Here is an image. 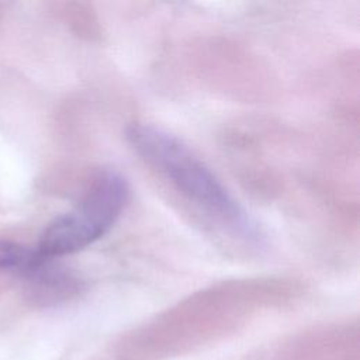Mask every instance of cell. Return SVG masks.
Segmentation results:
<instances>
[{"label": "cell", "mask_w": 360, "mask_h": 360, "mask_svg": "<svg viewBox=\"0 0 360 360\" xmlns=\"http://www.w3.org/2000/svg\"><path fill=\"white\" fill-rule=\"evenodd\" d=\"M127 139L135 153L191 204L228 229L245 238L253 235L255 228L243 208L183 141L150 124L131 125Z\"/></svg>", "instance_id": "obj_1"}, {"label": "cell", "mask_w": 360, "mask_h": 360, "mask_svg": "<svg viewBox=\"0 0 360 360\" xmlns=\"http://www.w3.org/2000/svg\"><path fill=\"white\" fill-rule=\"evenodd\" d=\"M129 197L125 177L115 170L100 173L83 198L44 231L37 253L51 260L75 253L110 231L121 217Z\"/></svg>", "instance_id": "obj_2"}, {"label": "cell", "mask_w": 360, "mask_h": 360, "mask_svg": "<svg viewBox=\"0 0 360 360\" xmlns=\"http://www.w3.org/2000/svg\"><path fill=\"white\" fill-rule=\"evenodd\" d=\"M44 260L38 256L37 250H31L25 246L13 242H0V270H24L35 273Z\"/></svg>", "instance_id": "obj_3"}]
</instances>
